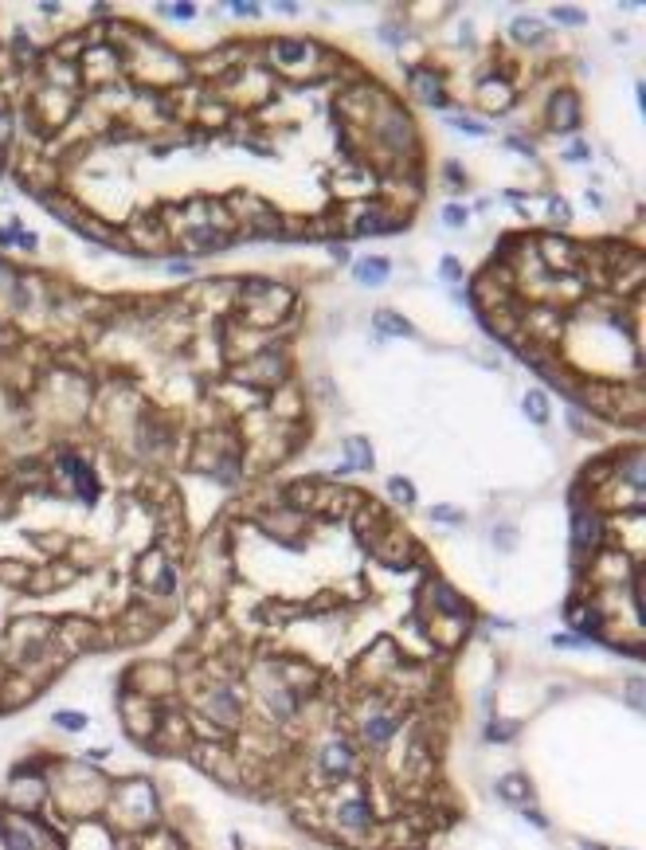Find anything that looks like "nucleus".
<instances>
[{
  "label": "nucleus",
  "instance_id": "24",
  "mask_svg": "<svg viewBox=\"0 0 646 850\" xmlns=\"http://www.w3.org/2000/svg\"><path fill=\"white\" fill-rule=\"evenodd\" d=\"M235 12H239V16H255L259 8H255V4H235Z\"/></svg>",
  "mask_w": 646,
  "mask_h": 850
},
{
  "label": "nucleus",
  "instance_id": "9",
  "mask_svg": "<svg viewBox=\"0 0 646 850\" xmlns=\"http://www.w3.org/2000/svg\"><path fill=\"white\" fill-rule=\"evenodd\" d=\"M368 819H372V811H368L365 800H353V803H345V807H341V823L353 827V831H356V827H365Z\"/></svg>",
  "mask_w": 646,
  "mask_h": 850
},
{
  "label": "nucleus",
  "instance_id": "16",
  "mask_svg": "<svg viewBox=\"0 0 646 850\" xmlns=\"http://www.w3.org/2000/svg\"><path fill=\"white\" fill-rule=\"evenodd\" d=\"M513 733H517V725H513V721H498V729H494V725L486 729V737H489V741H509Z\"/></svg>",
  "mask_w": 646,
  "mask_h": 850
},
{
  "label": "nucleus",
  "instance_id": "5",
  "mask_svg": "<svg viewBox=\"0 0 646 850\" xmlns=\"http://www.w3.org/2000/svg\"><path fill=\"white\" fill-rule=\"evenodd\" d=\"M521 408H525V415H529L533 424H549V396H545L541 388H529V392H525Z\"/></svg>",
  "mask_w": 646,
  "mask_h": 850
},
{
  "label": "nucleus",
  "instance_id": "12",
  "mask_svg": "<svg viewBox=\"0 0 646 850\" xmlns=\"http://www.w3.org/2000/svg\"><path fill=\"white\" fill-rule=\"evenodd\" d=\"M51 721H55L59 729H67V733H83V729L90 725V721H86L83 713H74V709H55V717H51Z\"/></svg>",
  "mask_w": 646,
  "mask_h": 850
},
{
  "label": "nucleus",
  "instance_id": "6",
  "mask_svg": "<svg viewBox=\"0 0 646 850\" xmlns=\"http://www.w3.org/2000/svg\"><path fill=\"white\" fill-rule=\"evenodd\" d=\"M596 541H599V522H596V513H587V522L580 517V510H576V548H584L587 545V553L596 548Z\"/></svg>",
  "mask_w": 646,
  "mask_h": 850
},
{
  "label": "nucleus",
  "instance_id": "4",
  "mask_svg": "<svg viewBox=\"0 0 646 850\" xmlns=\"http://www.w3.org/2000/svg\"><path fill=\"white\" fill-rule=\"evenodd\" d=\"M498 795L505 803H513V807H521V811H525V803H533V791H529V780L525 776H505L498 784Z\"/></svg>",
  "mask_w": 646,
  "mask_h": 850
},
{
  "label": "nucleus",
  "instance_id": "15",
  "mask_svg": "<svg viewBox=\"0 0 646 850\" xmlns=\"http://www.w3.org/2000/svg\"><path fill=\"white\" fill-rule=\"evenodd\" d=\"M451 126H454V130H463V134H470V137H482V134H486V126H482V121L463 118V114H454V118H451Z\"/></svg>",
  "mask_w": 646,
  "mask_h": 850
},
{
  "label": "nucleus",
  "instance_id": "22",
  "mask_svg": "<svg viewBox=\"0 0 646 850\" xmlns=\"http://www.w3.org/2000/svg\"><path fill=\"white\" fill-rule=\"evenodd\" d=\"M549 208H552V216L561 219V224H568V204H564V200H556V196H552Z\"/></svg>",
  "mask_w": 646,
  "mask_h": 850
},
{
  "label": "nucleus",
  "instance_id": "11",
  "mask_svg": "<svg viewBox=\"0 0 646 850\" xmlns=\"http://www.w3.org/2000/svg\"><path fill=\"white\" fill-rule=\"evenodd\" d=\"M392 733H396V721H392V717H372V721H365V737L372 744H384Z\"/></svg>",
  "mask_w": 646,
  "mask_h": 850
},
{
  "label": "nucleus",
  "instance_id": "2",
  "mask_svg": "<svg viewBox=\"0 0 646 850\" xmlns=\"http://www.w3.org/2000/svg\"><path fill=\"white\" fill-rule=\"evenodd\" d=\"M576 121H580V106H576V98L572 95H556V98H552V126H556V130H564V134H572Z\"/></svg>",
  "mask_w": 646,
  "mask_h": 850
},
{
  "label": "nucleus",
  "instance_id": "19",
  "mask_svg": "<svg viewBox=\"0 0 646 850\" xmlns=\"http://www.w3.org/2000/svg\"><path fill=\"white\" fill-rule=\"evenodd\" d=\"M552 16H556L561 24H584V20H587L584 12H572V8H556V12H552Z\"/></svg>",
  "mask_w": 646,
  "mask_h": 850
},
{
  "label": "nucleus",
  "instance_id": "8",
  "mask_svg": "<svg viewBox=\"0 0 646 850\" xmlns=\"http://www.w3.org/2000/svg\"><path fill=\"white\" fill-rule=\"evenodd\" d=\"M513 36L521 39V43H541V39H545V24H541L536 16H521V20H513Z\"/></svg>",
  "mask_w": 646,
  "mask_h": 850
},
{
  "label": "nucleus",
  "instance_id": "14",
  "mask_svg": "<svg viewBox=\"0 0 646 850\" xmlns=\"http://www.w3.org/2000/svg\"><path fill=\"white\" fill-rule=\"evenodd\" d=\"M388 494L396 502H403V506H415V490H412V482H403V478H392V482H388Z\"/></svg>",
  "mask_w": 646,
  "mask_h": 850
},
{
  "label": "nucleus",
  "instance_id": "10",
  "mask_svg": "<svg viewBox=\"0 0 646 850\" xmlns=\"http://www.w3.org/2000/svg\"><path fill=\"white\" fill-rule=\"evenodd\" d=\"M345 455H349V466H361V471L372 466V447H368L365 439H349V443H345Z\"/></svg>",
  "mask_w": 646,
  "mask_h": 850
},
{
  "label": "nucleus",
  "instance_id": "1",
  "mask_svg": "<svg viewBox=\"0 0 646 850\" xmlns=\"http://www.w3.org/2000/svg\"><path fill=\"white\" fill-rule=\"evenodd\" d=\"M349 768H353V749L345 741H330L325 749H321V772L325 776H349Z\"/></svg>",
  "mask_w": 646,
  "mask_h": 850
},
{
  "label": "nucleus",
  "instance_id": "20",
  "mask_svg": "<svg viewBox=\"0 0 646 850\" xmlns=\"http://www.w3.org/2000/svg\"><path fill=\"white\" fill-rule=\"evenodd\" d=\"M431 517H435V522H451V525H463V513H458V510H443V506H439V510H431Z\"/></svg>",
  "mask_w": 646,
  "mask_h": 850
},
{
  "label": "nucleus",
  "instance_id": "13",
  "mask_svg": "<svg viewBox=\"0 0 646 850\" xmlns=\"http://www.w3.org/2000/svg\"><path fill=\"white\" fill-rule=\"evenodd\" d=\"M376 326H380V329H388V333H400V337H415V329L407 326L403 317L388 314V310H380V314H376Z\"/></svg>",
  "mask_w": 646,
  "mask_h": 850
},
{
  "label": "nucleus",
  "instance_id": "18",
  "mask_svg": "<svg viewBox=\"0 0 646 850\" xmlns=\"http://www.w3.org/2000/svg\"><path fill=\"white\" fill-rule=\"evenodd\" d=\"M274 51H279L282 59H298V55H305L310 48H305V43H279Z\"/></svg>",
  "mask_w": 646,
  "mask_h": 850
},
{
  "label": "nucleus",
  "instance_id": "21",
  "mask_svg": "<svg viewBox=\"0 0 646 850\" xmlns=\"http://www.w3.org/2000/svg\"><path fill=\"white\" fill-rule=\"evenodd\" d=\"M564 157H568V161H584V157H592V149H587L584 141H576V146L568 149V153H564Z\"/></svg>",
  "mask_w": 646,
  "mask_h": 850
},
{
  "label": "nucleus",
  "instance_id": "23",
  "mask_svg": "<svg viewBox=\"0 0 646 850\" xmlns=\"http://www.w3.org/2000/svg\"><path fill=\"white\" fill-rule=\"evenodd\" d=\"M443 275H447V279H463V267H458L454 259H443Z\"/></svg>",
  "mask_w": 646,
  "mask_h": 850
},
{
  "label": "nucleus",
  "instance_id": "3",
  "mask_svg": "<svg viewBox=\"0 0 646 850\" xmlns=\"http://www.w3.org/2000/svg\"><path fill=\"white\" fill-rule=\"evenodd\" d=\"M412 86H415V95L423 98V102H431V106H443V102H447L439 75H431V71H412Z\"/></svg>",
  "mask_w": 646,
  "mask_h": 850
},
{
  "label": "nucleus",
  "instance_id": "7",
  "mask_svg": "<svg viewBox=\"0 0 646 850\" xmlns=\"http://www.w3.org/2000/svg\"><path fill=\"white\" fill-rule=\"evenodd\" d=\"M353 275L361 282H368V286H380V282L388 279V263H384V259H365V263L353 267Z\"/></svg>",
  "mask_w": 646,
  "mask_h": 850
},
{
  "label": "nucleus",
  "instance_id": "17",
  "mask_svg": "<svg viewBox=\"0 0 646 850\" xmlns=\"http://www.w3.org/2000/svg\"><path fill=\"white\" fill-rule=\"evenodd\" d=\"M443 219H447L451 228H463V224H466V208L463 204H447V208H443Z\"/></svg>",
  "mask_w": 646,
  "mask_h": 850
}]
</instances>
